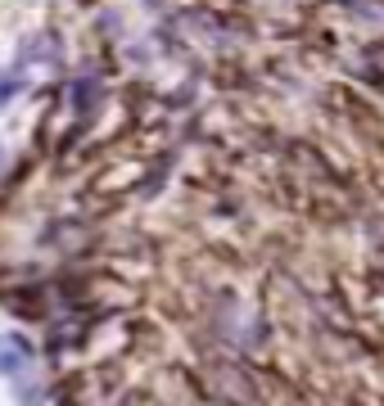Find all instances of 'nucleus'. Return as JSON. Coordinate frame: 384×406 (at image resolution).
I'll return each mask as SVG.
<instances>
[{
	"instance_id": "obj_2",
	"label": "nucleus",
	"mask_w": 384,
	"mask_h": 406,
	"mask_svg": "<svg viewBox=\"0 0 384 406\" xmlns=\"http://www.w3.org/2000/svg\"><path fill=\"white\" fill-rule=\"evenodd\" d=\"M28 64H9V68H0V108L5 104H14V95H23V86H28V72H23Z\"/></svg>"
},
{
	"instance_id": "obj_1",
	"label": "nucleus",
	"mask_w": 384,
	"mask_h": 406,
	"mask_svg": "<svg viewBox=\"0 0 384 406\" xmlns=\"http://www.w3.org/2000/svg\"><path fill=\"white\" fill-rule=\"evenodd\" d=\"M32 366V343L18 334H0V379H14Z\"/></svg>"
},
{
	"instance_id": "obj_3",
	"label": "nucleus",
	"mask_w": 384,
	"mask_h": 406,
	"mask_svg": "<svg viewBox=\"0 0 384 406\" xmlns=\"http://www.w3.org/2000/svg\"><path fill=\"white\" fill-rule=\"evenodd\" d=\"M0 158H5V150H0Z\"/></svg>"
}]
</instances>
